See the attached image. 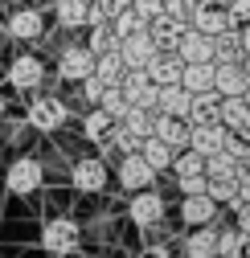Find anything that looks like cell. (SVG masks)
I'll use <instances>...</instances> for the list:
<instances>
[{
  "label": "cell",
  "mask_w": 250,
  "mask_h": 258,
  "mask_svg": "<svg viewBox=\"0 0 250 258\" xmlns=\"http://www.w3.org/2000/svg\"><path fill=\"white\" fill-rule=\"evenodd\" d=\"M78 246H82L78 221H70V217H49V221L41 225V250H45V254L70 258V254H78Z\"/></svg>",
  "instance_id": "cell-1"
},
{
  "label": "cell",
  "mask_w": 250,
  "mask_h": 258,
  "mask_svg": "<svg viewBox=\"0 0 250 258\" xmlns=\"http://www.w3.org/2000/svg\"><path fill=\"white\" fill-rule=\"evenodd\" d=\"M128 217L140 225V230H160L164 217H168L164 192H156V184H152V188H136L132 201H128Z\"/></svg>",
  "instance_id": "cell-2"
},
{
  "label": "cell",
  "mask_w": 250,
  "mask_h": 258,
  "mask_svg": "<svg viewBox=\"0 0 250 258\" xmlns=\"http://www.w3.org/2000/svg\"><path fill=\"white\" fill-rule=\"evenodd\" d=\"M45 184V168L37 156H17L9 172H5V188L13 192V197H33V192Z\"/></svg>",
  "instance_id": "cell-3"
},
{
  "label": "cell",
  "mask_w": 250,
  "mask_h": 258,
  "mask_svg": "<svg viewBox=\"0 0 250 258\" xmlns=\"http://www.w3.org/2000/svg\"><path fill=\"white\" fill-rule=\"evenodd\" d=\"M66 119H70V107L61 103L57 94H37V99L29 103V111H25V123L33 127V132H41V136H53Z\"/></svg>",
  "instance_id": "cell-4"
},
{
  "label": "cell",
  "mask_w": 250,
  "mask_h": 258,
  "mask_svg": "<svg viewBox=\"0 0 250 258\" xmlns=\"http://www.w3.org/2000/svg\"><path fill=\"white\" fill-rule=\"evenodd\" d=\"M5 37H13V41H41L45 37V13L37 9V5H13V13H9V21H5Z\"/></svg>",
  "instance_id": "cell-5"
},
{
  "label": "cell",
  "mask_w": 250,
  "mask_h": 258,
  "mask_svg": "<svg viewBox=\"0 0 250 258\" xmlns=\"http://www.w3.org/2000/svg\"><path fill=\"white\" fill-rule=\"evenodd\" d=\"M111 184V172L103 164V156H78L70 164V188L78 192H103Z\"/></svg>",
  "instance_id": "cell-6"
},
{
  "label": "cell",
  "mask_w": 250,
  "mask_h": 258,
  "mask_svg": "<svg viewBox=\"0 0 250 258\" xmlns=\"http://www.w3.org/2000/svg\"><path fill=\"white\" fill-rule=\"evenodd\" d=\"M5 74H9V86L13 90H37L45 82V61L37 53H13Z\"/></svg>",
  "instance_id": "cell-7"
},
{
  "label": "cell",
  "mask_w": 250,
  "mask_h": 258,
  "mask_svg": "<svg viewBox=\"0 0 250 258\" xmlns=\"http://www.w3.org/2000/svg\"><path fill=\"white\" fill-rule=\"evenodd\" d=\"M115 176H119V188H128V192H136V188H152L156 184V172L148 160L140 156V152H128V156H119V168H115Z\"/></svg>",
  "instance_id": "cell-8"
},
{
  "label": "cell",
  "mask_w": 250,
  "mask_h": 258,
  "mask_svg": "<svg viewBox=\"0 0 250 258\" xmlns=\"http://www.w3.org/2000/svg\"><path fill=\"white\" fill-rule=\"evenodd\" d=\"M86 74H95V53L86 45H66L57 53V78L61 82H82Z\"/></svg>",
  "instance_id": "cell-9"
},
{
  "label": "cell",
  "mask_w": 250,
  "mask_h": 258,
  "mask_svg": "<svg viewBox=\"0 0 250 258\" xmlns=\"http://www.w3.org/2000/svg\"><path fill=\"white\" fill-rule=\"evenodd\" d=\"M123 99H128L132 107H144V111H156V82L148 78V70H128L119 82Z\"/></svg>",
  "instance_id": "cell-10"
},
{
  "label": "cell",
  "mask_w": 250,
  "mask_h": 258,
  "mask_svg": "<svg viewBox=\"0 0 250 258\" xmlns=\"http://www.w3.org/2000/svg\"><path fill=\"white\" fill-rule=\"evenodd\" d=\"M217 123L226 127L234 136H246L250 132V103L242 94H222V103H217Z\"/></svg>",
  "instance_id": "cell-11"
},
{
  "label": "cell",
  "mask_w": 250,
  "mask_h": 258,
  "mask_svg": "<svg viewBox=\"0 0 250 258\" xmlns=\"http://www.w3.org/2000/svg\"><path fill=\"white\" fill-rule=\"evenodd\" d=\"M172 53L180 61H213V37H205L201 29H193V25H184V33L176 37Z\"/></svg>",
  "instance_id": "cell-12"
},
{
  "label": "cell",
  "mask_w": 250,
  "mask_h": 258,
  "mask_svg": "<svg viewBox=\"0 0 250 258\" xmlns=\"http://www.w3.org/2000/svg\"><path fill=\"white\" fill-rule=\"evenodd\" d=\"M189 25L201 29L205 37H217V33H222V29H230L234 21H230L226 5H217V0H201V5L193 9V17H189Z\"/></svg>",
  "instance_id": "cell-13"
},
{
  "label": "cell",
  "mask_w": 250,
  "mask_h": 258,
  "mask_svg": "<svg viewBox=\"0 0 250 258\" xmlns=\"http://www.w3.org/2000/svg\"><path fill=\"white\" fill-rule=\"evenodd\" d=\"M226 136H230V132H226L217 119H209V123H189V144H184V148H193V152L209 156V152H222Z\"/></svg>",
  "instance_id": "cell-14"
},
{
  "label": "cell",
  "mask_w": 250,
  "mask_h": 258,
  "mask_svg": "<svg viewBox=\"0 0 250 258\" xmlns=\"http://www.w3.org/2000/svg\"><path fill=\"white\" fill-rule=\"evenodd\" d=\"M152 53H156V41L148 37V29H140V33H132V37L119 41V57H123V66H128V70H144Z\"/></svg>",
  "instance_id": "cell-15"
},
{
  "label": "cell",
  "mask_w": 250,
  "mask_h": 258,
  "mask_svg": "<svg viewBox=\"0 0 250 258\" xmlns=\"http://www.w3.org/2000/svg\"><path fill=\"white\" fill-rule=\"evenodd\" d=\"M152 136L164 140L172 152H180L184 144H189V119H176V115H152Z\"/></svg>",
  "instance_id": "cell-16"
},
{
  "label": "cell",
  "mask_w": 250,
  "mask_h": 258,
  "mask_svg": "<svg viewBox=\"0 0 250 258\" xmlns=\"http://www.w3.org/2000/svg\"><path fill=\"white\" fill-rule=\"evenodd\" d=\"M144 29H148V37L156 41V49H172V45H176V37L184 33V21L160 9V13H156V17L144 25Z\"/></svg>",
  "instance_id": "cell-17"
},
{
  "label": "cell",
  "mask_w": 250,
  "mask_h": 258,
  "mask_svg": "<svg viewBox=\"0 0 250 258\" xmlns=\"http://www.w3.org/2000/svg\"><path fill=\"white\" fill-rule=\"evenodd\" d=\"M217 217V201L209 192H189V197H180V221L184 225H209Z\"/></svg>",
  "instance_id": "cell-18"
},
{
  "label": "cell",
  "mask_w": 250,
  "mask_h": 258,
  "mask_svg": "<svg viewBox=\"0 0 250 258\" xmlns=\"http://www.w3.org/2000/svg\"><path fill=\"white\" fill-rule=\"evenodd\" d=\"M189 99H193V94L184 90L180 82L156 86V111H160V115H176V119H184V115H189Z\"/></svg>",
  "instance_id": "cell-19"
},
{
  "label": "cell",
  "mask_w": 250,
  "mask_h": 258,
  "mask_svg": "<svg viewBox=\"0 0 250 258\" xmlns=\"http://www.w3.org/2000/svg\"><path fill=\"white\" fill-rule=\"evenodd\" d=\"M180 66H184V61L172 53V49H156L152 57H148V78L156 82V86H164V82H180Z\"/></svg>",
  "instance_id": "cell-20"
},
{
  "label": "cell",
  "mask_w": 250,
  "mask_h": 258,
  "mask_svg": "<svg viewBox=\"0 0 250 258\" xmlns=\"http://www.w3.org/2000/svg\"><path fill=\"white\" fill-rule=\"evenodd\" d=\"M213 246H217V225H213V221H209V225H189L180 254H184V258H209Z\"/></svg>",
  "instance_id": "cell-21"
},
{
  "label": "cell",
  "mask_w": 250,
  "mask_h": 258,
  "mask_svg": "<svg viewBox=\"0 0 250 258\" xmlns=\"http://www.w3.org/2000/svg\"><path fill=\"white\" fill-rule=\"evenodd\" d=\"M180 86L189 94L213 90V61H184V66H180Z\"/></svg>",
  "instance_id": "cell-22"
},
{
  "label": "cell",
  "mask_w": 250,
  "mask_h": 258,
  "mask_svg": "<svg viewBox=\"0 0 250 258\" xmlns=\"http://www.w3.org/2000/svg\"><path fill=\"white\" fill-rule=\"evenodd\" d=\"M86 9H90V0H53V17L61 29H86Z\"/></svg>",
  "instance_id": "cell-23"
},
{
  "label": "cell",
  "mask_w": 250,
  "mask_h": 258,
  "mask_svg": "<svg viewBox=\"0 0 250 258\" xmlns=\"http://www.w3.org/2000/svg\"><path fill=\"white\" fill-rule=\"evenodd\" d=\"M123 74H128V66H123V57L119 49H107V53H95V78L103 86H119Z\"/></svg>",
  "instance_id": "cell-24"
},
{
  "label": "cell",
  "mask_w": 250,
  "mask_h": 258,
  "mask_svg": "<svg viewBox=\"0 0 250 258\" xmlns=\"http://www.w3.org/2000/svg\"><path fill=\"white\" fill-rule=\"evenodd\" d=\"M140 156L148 160V164H152L156 172H168V164H172V156H176V152H172L164 140H156V136H144V140H140Z\"/></svg>",
  "instance_id": "cell-25"
},
{
  "label": "cell",
  "mask_w": 250,
  "mask_h": 258,
  "mask_svg": "<svg viewBox=\"0 0 250 258\" xmlns=\"http://www.w3.org/2000/svg\"><path fill=\"white\" fill-rule=\"evenodd\" d=\"M213 61H242V37H238V25L222 29L213 37Z\"/></svg>",
  "instance_id": "cell-26"
},
{
  "label": "cell",
  "mask_w": 250,
  "mask_h": 258,
  "mask_svg": "<svg viewBox=\"0 0 250 258\" xmlns=\"http://www.w3.org/2000/svg\"><path fill=\"white\" fill-rule=\"evenodd\" d=\"M217 103H222V94L217 90H201V94H193L189 99V123H209V119H217Z\"/></svg>",
  "instance_id": "cell-27"
},
{
  "label": "cell",
  "mask_w": 250,
  "mask_h": 258,
  "mask_svg": "<svg viewBox=\"0 0 250 258\" xmlns=\"http://www.w3.org/2000/svg\"><path fill=\"white\" fill-rule=\"evenodd\" d=\"M242 250H246V234L238 230V225H222V230H217L213 254H217V258H238Z\"/></svg>",
  "instance_id": "cell-28"
},
{
  "label": "cell",
  "mask_w": 250,
  "mask_h": 258,
  "mask_svg": "<svg viewBox=\"0 0 250 258\" xmlns=\"http://www.w3.org/2000/svg\"><path fill=\"white\" fill-rule=\"evenodd\" d=\"M111 127H115V119H111L103 107H90V111L82 115V136H86L90 144H99V140L111 132Z\"/></svg>",
  "instance_id": "cell-29"
},
{
  "label": "cell",
  "mask_w": 250,
  "mask_h": 258,
  "mask_svg": "<svg viewBox=\"0 0 250 258\" xmlns=\"http://www.w3.org/2000/svg\"><path fill=\"white\" fill-rule=\"evenodd\" d=\"M86 49H90V53H107V49H119V37H115L111 21H103V25H90V29H86Z\"/></svg>",
  "instance_id": "cell-30"
},
{
  "label": "cell",
  "mask_w": 250,
  "mask_h": 258,
  "mask_svg": "<svg viewBox=\"0 0 250 258\" xmlns=\"http://www.w3.org/2000/svg\"><path fill=\"white\" fill-rule=\"evenodd\" d=\"M238 168H242V164H238L230 152H209V156H205V176H209V180H213V176H238Z\"/></svg>",
  "instance_id": "cell-31"
},
{
  "label": "cell",
  "mask_w": 250,
  "mask_h": 258,
  "mask_svg": "<svg viewBox=\"0 0 250 258\" xmlns=\"http://www.w3.org/2000/svg\"><path fill=\"white\" fill-rule=\"evenodd\" d=\"M95 107H103V111L119 123L123 115H128V107H132V103L123 99V90H119V86H103V94H99V103H95Z\"/></svg>",
  "instance_id": "cell-32"
},
{
  "label": "cell",
  "mask_w": 250,
  "mask_h": 258,
  "mask_svg": "<svg viewBox=\"0 0 250 258\" xmlns=\"http://www.w3.org/2000/svg\"><path fill=\"white\" fill-rule=\"evenodd\" d=\"M144 25H148V21H144L136 9H123V13L111 17V29H115V37H119V41H123V37H132V33H140Z\"/></svg>",
  "instance_id": "cell-33"
},
{
  "label": "cell",
  "mask_w": 250,
  "mask_h": 258,
  "mask_svg": "<svg viewBox=\"0 0 250 258\" xmlns=\"http://www.w3.org/2000/svg\"><path fill=\"white\" fill-rule=\"evenodd\" d=\"M152 115H156V111H144V107H128V115H123L119 123L128 127L132 136H140V140H144V136H152Z\"/></svg>",
  "instance_id": "cell-34"
},
{
  "label": "cell",
  "mask_w": 250,
  "mask_h": 258,
  "mask_svg": "<svg viewBox=\"0 0 250 258\" xmlns=\"http://www.w3.org/2000/svg\"><path fill=\"white\" fill-rule=\"evenodd\" d=\"M205 192L217 201V205H234V197H238V184H234V176H213L209 184H205Z\"/></svg>",
  "instance_id": "cell-35"
},
{
  "label": "cell",
  "mask_w": 250,
  "mask_h": 258,
  "mask_svg": "<svg viewBox=\"0 0 250 258\" xmlns=\"http://www.w3.org/2000/svg\"><path fill=\"white\" fill-rule=\"evenodd\" d=\"M74 86H78V94H82V103H90V107H95V103H99V94H103V82H99L95 74H86V78L74 82Z\"/></svg>",
  "instance_id": "cell-36"
},
{
  "label": "cell",
  "mask_w": 250,
  "mask_h": 258,
  "mask_svg": "<svg viewBox=\"0 0 250 258\" xmlns=\"http://www.w3.org/2000/svg\"><path fill=\"white\" fill-rule=\"evenodd\" d=\"M197 5H201V0H164V13H172V17H180L184 25H189V17H193Z\"/></svg>",
  "instance_id": "cell-37"
},
{
  "label": "cell",
  "mask_w": 250,
  "mask_h": 258,
  "mask_svg": "<svg viewBox=\"0 0 250 258\" xmlns=\"http://www.w3.org/2000/svg\"><path fill=\"white\" fill-rule=\"evenodd\" d=\"M205 184H209V176H205V172H197V176H180V180H176L180 197H189V192H205Z\"/></svg>",
  "instance_id": "cell-38"
},
{
  "label": "cell",
  "mask_w": 250,
  "mask_h": 258,
  "mask_svg": "<svg viewBox=\"0 0 250 258\" xmlns=\"http://www.w3.org/2000/svg\"><path fill=\"white\" fill-rule=\"evenodd\" d=\"M226 13H230V21H234V25H250V0H230Z\"/></svg>",
  "instance_id": "cell-39"
},
{
  "label": "cell",
  "mask_w": 250,
  "mask_h": 258,
  "mask_svg": "<svg viewBox=\"0 0 250 258\" xmlns=\"http://www.w3.org/2000/svg\"><path fill=\"white\" fill-rule=\"evenodd\" d=\"M136 258H172V250H168L164 242H152V238H148V242H144V250H140Z\"/></svg>",
  "instance_id": "cell-40"
},
{
  "label": "cell",
  "mask_w": 250,
  "mask_h": 258,
  "mask_svg": "<svg viewBox=\"0 0 250 258\" xmlns=\"http://www.w3.org/2000/svg\"><path fill=\"white\" fill-rule=\"evenodd\" d=\"M132 9H136V13L144 17V21H152L156 13H160V9H164V0H132Z\"/></svg>",
  "instance_id": "cell-41"
},
{
  "label": "cell",
  "mask_w": 250,
  "mask_h": 258,
  "mask_svg": "<svg viewBox=\"0 0 250 258\" xmlns=\"http://www.w3.org/2000/svg\"><path fill=\"white\" fill-rule=\"evenodd\" d=\"M95 5L107 13V21L115 17V13H123V9H132V0H95Z\"/></svg>",
  "instance_id": "cell-42"
},
{
  "label": "cell",
  "mask_w": 250,
  "mask_h": 258,
  "mask_svg": "<svg viewBox=\"0 0 250 258\" xmlns=\"http://www.w3.org/2000/svg\"><path fill=\"white\" fill-rule=\"evenodd\" d=\"M238 37H242V53H250V25H238Z\"/></svg>",
  "instance_id": "cell-43"
},
{
  "label": "cell",
  "mask_w": 250,
  "mask_h": 258,
  "mask_svg": "<svg viewBox=\"0 0 250 258\" xmlns=\"http://www.w3.org/2000/svg\"><path fill=\"white\" fill-rule=\"evenodd\" d=\"M5 115H9V103H5V94H0V123H5Z\"/></svg>",
  "instance_id": "cell-44"
},
{
  "label": "cell",
  "mask_w": 250,
  "mask_h": 258,
  "mask_svg": "<svg viewBox=\"0 0 250 258\" xmlns=\"http://www.w3.org/2000/svg\"><path fill=\"white\" fill-rule=\"evenodd\" d=\"M242 70H246V78H250V53H242Z\"/></svg>",
  "instance_id": "cell-45"
},
{
  "label": "cell",
  "mask_w": 250,
  "mask_h": 258,
  "mask_svg": "<svg viewBox=\"0 0 250 258\" xmlns=\"http://www.w3.org/2000/svg\"><path fill=\"white\" fill-rule=\"evenodd\" d=\"M242 99H246V103H250V78H246V90H242Z\"/></svg>",
  "instance_id": "cell-46"
},
{
  "label": "cell",
  "mask_w": 250,
  "mask_h": 258,
  "mask_svg": "<svg viewBox=\"0 0 250 258\" xmlns=\"http://www.w3.org/2000/svg\"><path fill=\"white\" fill-rule=\"evenodd\" d=\"M9 5H33V0H9Z\"/></svg>",
  "instance_id": "cell-47"
},
{
  "label": "cell",
  "mask_w": 250,
  "mask_h": 258,
  "mask_svg": "<svg viewBox=\"0 0 250 258\" xmlns=\"http://www.w3.org/2000/svg\"><path fill=\"white\" fill-rule=\"evenodd\" d=\"M238 258H250V250H242V254H238Z\"/></svg>",
  "instance_id": "cell-48"
},
{
  "label": "cell",
  "mask_w": 250,
  "mask_h": 258,
  "mask_svg": "<svg viewBox=\"0 0 250 258\" xmlns=\"http://www.w3.org/2000/svg\"><path fill=\"white\" fill-rule=\"evenodd\" d=\"M246 250H250V234H246Z\"/></svg>",
  "instance_id": "cell-49"
},
{
  "label": "cell",
  "mask_w": 250,
  "mask_h": 258,
  "mask_svg": "<svg viewBox=\"0 0 250 258\" xmlns=\"http://www.w3.org/2000/svg\"><path fill=\"white\" fill-rule=\"evenodd\" d=\"M209 258H217V254H209Z\"/></svg>",
  "instance_id": "cell-50"
}]
</instances>
